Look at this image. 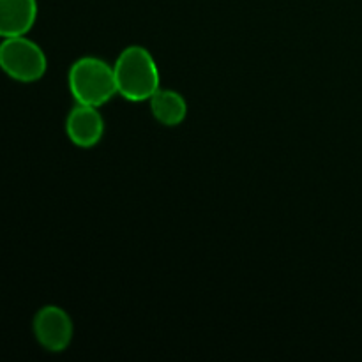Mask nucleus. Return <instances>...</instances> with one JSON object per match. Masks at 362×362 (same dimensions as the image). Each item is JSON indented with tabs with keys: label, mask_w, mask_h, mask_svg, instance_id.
<instances>
[{
	"label": "nucleus",
	"mask_w": 362,
	"mask_h": 362,
	"mask_svg": "<svg viewBox=\"0 0 362 362\" xmlns=\"http://www.w3.org/2000/svg\"><path fill=\"white\" fill-rule=\"evenodd\" d=\"M117 94L131 103L148 101L161 88V73L147 48L131 45L124 48L113 64Z\"/></svg>",
	"instance_id": "nucleus-1"
},
{
	"label": "nucleus",
	"mask_w": 362,
	"mask_h": 362,
	"mask_svg": "<svg viewBox=\"0 0 362 362\" xmlns=\"http://www.w3.org/2000/svg\"><path fill=\"white\" fill-rule=\"evenodd\" d=\"M67 85L74 101L81 105L101 106L117 94L113 66L99 57H81L67 73Z\"/></svg>",
	"instance_id": "nucleus-2"
},
{
	"label": "nucleus",
	"mask_w": 362,
	"mask_h": 362,
	"mask_svg": "<svg viewBox=\"0 0 362 362\" xmlns=\"http://www.w3.org/2000/svg\"><path fill=\"white\" fill-rule=\"evenodd\" d=\"M0 69L14 81L35 83L48 69V59L41 46L27 35L6 37L0 42Z\"/></svg>",
	"instance_id": "nucleus-3"
},
{
	"label": "nucleus",
	"mask_w": 362,
	"mask_h": 362,
	"mask_svg": "<svg viewBox=\"0 0 362 362\" xmlns=\"http://www.w3.org/2000/svg\"><path fill=\"white\" fill-rule=\"evenodd\" d=\"M32 332L39 345L53 354L64 352L73 341L74 325L69 313L55 304L37 310L32 320Z\"/></svg>",
	"instance_id": "nucleus-4"
},
{
	"label": "nucleus",
	"mask_w": 362,
	"mask_h": 362,
	"mask_svg": "<svg viewBox=\"0 0 362 362\" xmlns=\"http://www.w3.org/2000/svg\"><path fill=\"white\" fill-rule=\"evenodd\" d=\"M66 134L80 148L98 145L105 134V119L98 106L76 103L66 117Z\"/></svg>",
	"instance_id": "nucleus-5"
},
{
	"label": "nucleus",
	"mask_w": 362,
	"mask_h": 362,
	"mask_svg": "<svg viewBox=\"0 0 362 362\" xmlns=\"http://www.w3.org/2000/svg\"><path fill=\"white\" fill-rule=\"evenodd\" d=\"M37 0H0V37L27 35L37 20Z\"/></svg>",
	"instance_id": "nucleus-6"
},
{
	"label": "nucleus",
	"mask_w": 362,
	"mask_h": 362,
	"mask_svg": "<svg viewBox=\"0 0 362 362\" xmlns=\"http://www.w3.org/2000/svg\"><path fill=\"white\" fill-rule=\"evenodd\" d=\"M151 113L159 124L166 127H175L186 120L187 103L177 90L158 88L151 99Z\"/></svg>",
	"instance_id": "nucleus-7"
},
{
	"label": "nucleus",
	"mask_w": 362,
	"mask_h": 362,
	"mask_svg": "<svg viewBox=\"0 0 362 362\" xmlns=\"http://www.w3.org/2000/svg\"><path fill=\"white\" fill-rule=\"evenodd\" d=\"M0 42H2V41H0Z\"/></svg>",
	"instance_id": "nucleus-8"
}]
</instances>
